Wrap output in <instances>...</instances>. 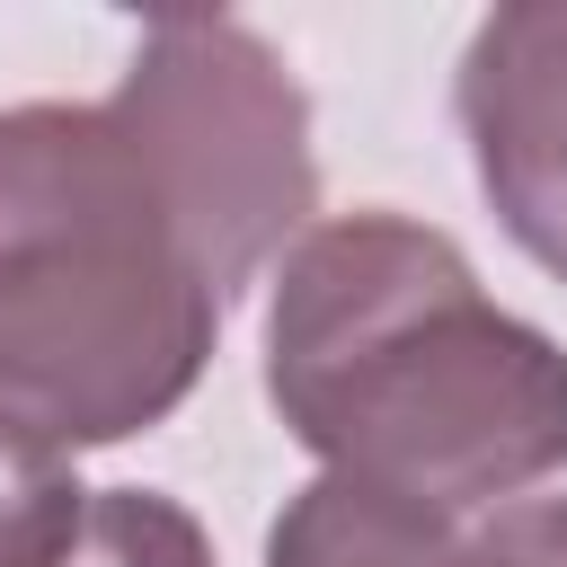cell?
<instances>
[{
	"label": "cell",
	"instance_id": "52a82bcc",
	"mask_svg": "<svg viewBox=\"0 0 567 567\" xmlns=\"http://www.w3.org/2000/svg\"><path fill=\"white\" fill-rule=\"evenodd\" d=\"M62 567H213V540L159 487H97Z\"/></svg>",
	"mask_w": 567,
	"mask_h": 567
},
{
	"label": "cell",
	"instance_id": "7a4b0ae2",
	"mask_svg": "<svg viewBox=\"0 0 567 567\" xmlns=\"http://www.w3.org/2000/svg\"><path fill=\"white\" fill-rule=\"evenodd\" d=\"M221 310L177 195L106 97L0 106V408L62 452L151 434L204 381Z\"/></svg>",
	"mask_w": 567,
	"mask_h": 567
},
{
	"label": "cell",
	"instance_id": "8992f818",
	"mask_svg": "<svg viewBox=\"0 0 567 567\" xmlns=\"http://www.w3.org/2000/svg\"><path fill=\"white\" fill-rule=\"evenodd\" d=\"M89 496L97 487H80L71 452L18 408H0V567H62L89 523Z\"/></svg>",
	"mask_w": 567,
	"mask_h": 567
},
{
	"label": "cell",
	"instance_id": "5b68a950",
	"mask_svg": "<svg viewBox=\"0 0 567 567\" xmlns=\"http://www.w3.org/2000/svg\"><path fill=\"white\" fill-rule=\"evenodd\" d=\"M266 567H461V532L434 505L319 470L310 487L284 496L266 532Z\"/></svg>",
	"mask_w": 567,
	"mask_h": 567
},
{
	"label": "cell",
	"instance_id": "ba28073f",
	"mask_svg": "<svg viewBox=\"0 0 567 567\" xmlns=\"http://www.w3.org/2000/svg\"><path fill=\"white\" fill-rule=\"evenodd\" d=\"M461 567H567V496H514L461 532Z\"/></svg>",
	"mask_w": 567,
	"mask_h": 567
},
{
	"label": "cell",
	"instance_id": "3957f363",
	"mask_svg": "<svg viewBox=\"0 0 567 567\" xmlns=\"http://www.w3.org/2000/svg\"><path fill=\"white\" fill-rule=\"evenodd\" d=\"M159 186L177 195L221 301H239L319 213L310 97L239 18H151L115 97Z\"/></svg>",
	"mask_w": 567,
	"mask_h": 567
},
{
	"label": "cell",
	"instance_id": "6da1fadb",
	"mask_svg": "<svg viewBox=\"0 0 567 567\" xmlns=\"http://www.w3.org/2000/svg\"><path fill=\"white\" fill-rule=\"evenodd\" d=\"M266 399L310 461L434 514L567 470V346L487 301L461 239L408 213H337L284 248Z\"/></svg>",
	"mask_w": 567,
	"mask_h": 567
},
{
	"label": "cell",
	"instance_id": "277c9868",
	"mask_svg": "<svg viewBox=\"0 0 567 567\" xmlns=\"http://www.w3.org/2000/svg\"><path fill=\"white\" fill-rule=\"evenodd\" d=\"M452 115L505 239L567 284V0H505L478 18Z\"/></svg>",
	"mask_w": 567,
	"mask_h": 567
}]
</instances>
